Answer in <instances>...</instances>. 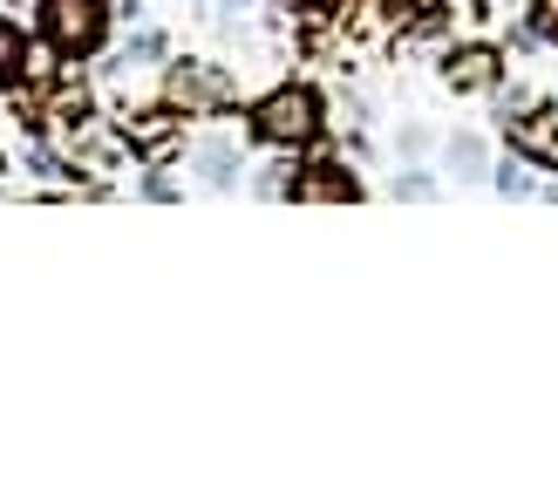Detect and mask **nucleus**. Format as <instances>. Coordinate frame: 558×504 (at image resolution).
Instances as JSON below:
<instances>
[{"mask_svg": "<svg viewBox=\"0 0 558 504\" xmlns=\"http://www.w3.org/2000/svg\"><path fill=\"white\" fill-rule=\"evenodd\" d=\"M136 199L171 205V199H184V184H178V178H163V164H144V178H136Z\"/></svg>", "mask_w": 558, "mask_h": 504, "instance_id": "obj_14", "label": "nucleus"}, {"mask_svg": "<svg viewBox=\"0 0 558 504\" xmlns=\"http://www.w3.org/2000/svg\"><path fill=\"white\" fill-rule=\"evenodd\" d=\"M245 171H253V164H245V144H239L232 130H205L198 144H191V184L211 191V199L239 191V184H245Z\"/></svg>", "mask_w": 558, "mask_h": 504, "instance_id": "obj_6", "label": "nucleus"}, {"mask_svg": "<svg viewBox=\"0 0 558 504\" xmlns=\"http://www.w3.org/2000/svg\"><path fill=\"white\" fill-rule=\"evenodd\" d=\"M184 8H211V0H184Z\"/></svg>", "mask_w": 558, "mask_h": 504, "instance_id": "obj_19", "label": "nucleus"}, {"mask_svg": "<svg viewBox=\"0 0 558 504\" xmlns=\"http://www.w3.org/2000/svg\"><path fill=\"white\" fill-rule=\"evenodd\" d=\"M163 96H171L184 117H226V109L239 103V75L226 62L184 55V62H163Z\"/></svg>", "mask_w": 558, "mask_h": 504, "instance_id": "obj_3", "label": "nucleus"}, {"mask_svg": "<svg viewBox=\"0 0 558 504\" xmlns=\"http://www.w3.org/2000/svg\"><path fill=\"white\" fill-rule=\"evenodd\" d=\"M436 8V0H381V21H396V27H415V21H423Z\"/></svg>", "mask_w": 558, "mask_h": 504, "instance_id": "obj_15", "label": "nucleus"}, {"mask_svg": "<svg viewBox=\"0 0 558 504\" xmlns=\"http://www.w3.org/2000/svg\"><path fill=\"white\" fill-rule=\"evenodd\" d=\"M511 136L518 157H532L538 171H558V109H511V117H497Z\"/></svg>", "mask_w": 558, "mask_h": 504, "instance_id": "obj_8", "label": "nucleus"}, {"mask_svg": "<svg viewBox=\"0 0 558 504\" xmlns=\"http://www.w3.org/2000/svg\"><path fill=\"white\" fill-rule=\"evenodd\" d=\"M532 27L538 41H558V0H532Z\"/></svg>", "mask_w": 558, "mask_h": 504, "instance_id": "obj_17", "label": "nucleus"}, {"mask_svg": "<svg viewBox=\"0 0 558 504\" xmlns=\"http://www.w3.org/2000/svg\"><path fill=\"white\" fill-rule=\"evenodd\" d=\"M171 62V35H163V27H150V21H136L130 35H123V48L117 55H102V75H136V69H163Z\"/></svg>", "mask_w": 558, "mask_h": 504, "instance_id": "obj_9", "label": "nucleus"}, {"mask_svg": "<svg viewBox=\"0 0 558 504\" xmlns=\"http://www.w3.org/2000/svg\"><path fill=\"white\" fill-rule=\"evenodd\" d=\"M245 130H253V144L266 151H314L327 136V103L314 82H279V89H266L253 109H245Z\"/></svg>", "mask_w": 558, "mask_h": 504, "instance_id": "obj_1", "label": "nucleus"}, {"mask_svg": "<svg viewBox=\"0 0 558 504\" xmlns=\"http://www.w3.org/2000/svg\"><path fill=\"white\" fill-rule=\"evenodd\" d=\"M436 178L423 171V164H402V171H396V184H388V199H415V205H423V199H436Z\"/></svg>", "mask_w": 558, "mask_h": 504, "instance_id": "obj_13", "label": "nucleus"}, {"mask_svg": "<svg viewBox=\"0 0 558 504\" xmlns=\"http://www.w3.org/2000/svg\"><path fill=\"white\" fill-rule=\"evenodd\" d=\"M532 171H538V164L511 151L505 164H490V184H497V191H505V199H532V191H538V178H532Z\"/></svg>", "mask_w": 558, "mask_h": 504, "instance_id": "obj_12", "label": "nucleus"}, {"mask_svg": "<svg viewBox=\"0 0 558 504\" xmlns=\"http://www.w3.org/2000/svg\"><path fill=\"white\" fill-rule=\"evenodd\" d=\"M287 199L293 205H354V199H368V184L354 178L348 157H306V164H293Z\"/></svg>", "mask_w": 558, "mask_h": 504, "instance_id": "obj_5", "label": "nucleus"}, {"mask_svg": "<svg viewBox=\"0 0 558 504\" xmlns=\"http://www.w3.org/2000/svg\"><path fill=\"white\" fill-rule=\"evenodd\" d=\"M27 48H35V35L14 21V14H0V96L21 82V69H27Z\"/></svg>", "mask_w": 558, "mask_h": 504, "instance_id": "obj_11", "label": "nucleus"}, {"mask_svg": "<svg viewBox=\"0 0 558 504\" xmlns=\"http://www.w3.org/2000/svg\"><path fill=\"white\" fill-rule=\"evenodd\" d=\"M293 8H306V14H333L341 0H293Z\"/></svg>", "mask_w": 558, "mask_h": 504, "instance_id": "obj_18", "label": "nucleus"}, {"mask_svg": "<svg viewBox=\"0 0 558 504\" xmlns=\"http://www.w3.org/2000/svg\"><path fill=\"white\" fill-rule=\"evenodd\" d=\"M396 151H402V164H423V157L436 151V136H429L423 123H409V130H402V144H396Z\"/></svg>", "mask_w": 558, "mask_h": 504, "instance_id": "obj_16", "label": "nucleus"}, {"mask_svg": "<svg viewBox=\"0 0 558 504\" xmlns=\"http://www.w3.org/2000/svg\"><path fill=\"white\" fill-rule=\"evenodd\" d=\"M436 75H442V89H457V96H497L505 89V55L484 48V41H463V48L442 55Z\"/></svg>", "mask_w": 558, "mask_h": 504, "instance_id": "obj_7", "label": "nucleus"}, {"mask_svg": "<svg viewBox=\"0 0 558 504\" xmlns=\"http://www.w3.org/2000/svg\"><path fill=\"white\" fill-rule=\"evenodd\" d=\"M109 27H117V0H41V14H35V35L54 41L69 62L102 55Z\"/></svg>", "mask_w": 558, "mask_h": 504, "instance_id": "obj_2", "label": "nucleus"}, {"mask_svg": "<svg viewBox=\"0 0 558 504\" xmlns=\"http://www.w3.org/2000/svg\"><path fill=\"white\" fill-rule=\"evenodd\" d=\"M442 171L457 184H490V136L484 130H457L450 144H442Z\"/></svg>", "mask_w": 558, "mask_h": 504, "instance_id": "obj_10", "label": "nucleus"}, {"mask_svg": "<svg viewBox=\"0 0 558 504\" xmlns=\"http://www.w3.org/2000/svg\"><path fill=\"white\" fill-rule=\"evenodd\" d=\"M117 130H123L130 157H144V164H163L171 151H184V109L171 96L144 103V109H117Z\"/></svg>", "mask_w": 558, "mask_h": 504, "instance_id": "obj_4", "label": "nucleus"}]
</instances>
